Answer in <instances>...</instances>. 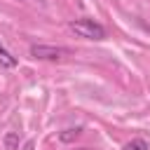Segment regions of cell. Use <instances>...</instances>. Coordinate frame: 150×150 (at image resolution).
Segmentation results:
<instances>
[{"instance_id": "6da1fadb", "label": "cell", "mask_w": 150, "mask_h": 150, "mask_svg": "<svg viewBox=\"0 0 150 150\" xmlns=\"http://www.w3.org/2000/svg\"><path fill=\"white\" fill-rule=\"evenodd\" d=\"M68 28L84 40H105V28L94 19H75L68 23Z\"/></svg>"}, {"instance_id": "ba28073f", "label": "cell", "mask_w": 150, "mask_h": 150, "mask_svg": "<svg viewBox=\"0 0 150 150\" xmlns=\"http://www.w3.org/2000/svg\"><path fill=\"white\" fill-rule=\"evenodd\" d=\"M35 2H45V0H35Z\"/></svg>"}, {"instance_id": "3957f363", "label": "cell", "mask_w": 150, "mask_h": 150, "mask_svg": "<svg viewBox=\"0 0 150 150\" xmlns=\"http://www.w3.org/2000/svg\"><path fill=\"white\" fill-rule=\"evenodd\" d=\"M16 63H19L16 56H14V54L0 42V68H16Z\"/></svg>"}, {"instance_id": "5b68a950", "label": "cell", "mask_w": 150, "mask_h": 150, "mask_svg": "<svg viewBox=\"0 0 150 150\" xmlns=\"http://www.w3.org/2000/svg\"><path fill=\"white\" fill-rule=\"evenodd\" d=\"M2 141H5V148L7 150H19V134L16 131H7Z\"/></svg>"}, {"instance_id": "7a4b0ae2", "label": "cell", "mask_w": 150, "mask_h": 150, "mask_svg": "<svg viewBox=\"0 0 150 150\" xmlns=\"http://www.w3.org/2000/svg\"><path fill=\"white\" fill-rule=\"evenodd\" d=\"M70 54L66 47H54V45H30V56L40 61H59L61 56Z\"/></svg>"}, {"instance_id": "8992f818", "label": "cell", "mask_w": 150, "mask_h": 150, "mask_svg": "<svg viewBox=\"0 0 150 150\" xmlns=\"http://www.w3.org/2000/svg\"><path fill=\"white\" fill-rule=\"evenodd\" d=\"M122 150H150V145H148L143 138H131Z\"/></svg>"}, {"instance_id": "277c9868", "label": "cell", "mask_w": 150, "mask_h": 150, "mask_svg": "<svg viewBox=\"0 0 150 150\" xmlns=\"http://www.w3.org/2000/svg\"><path fill=\"white\" fill-rule=\"evenodd\" d=\"M80 134H82V127H70V129H63L59 134V141L61 143H73V141L80 138Z\"/></svg>"}, {"instance_id": "52a82bcc", "label": "cell", "mask_w": 150, "mask_h": 150, "mask_svg": "<svg viewBox=\"0 0 150 150\" xmlns=\"http://www.w3.org/2000/svg\"><path fill=\"white\" fill-rule=\"evenodd\" d=\"M26 150H33V143H26Z\"/></svg>"}]
</instances>
